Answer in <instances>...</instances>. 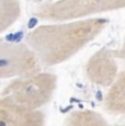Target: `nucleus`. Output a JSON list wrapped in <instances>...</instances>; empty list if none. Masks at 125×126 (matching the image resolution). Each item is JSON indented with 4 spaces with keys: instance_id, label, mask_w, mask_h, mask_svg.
Wrapping results in <instances>:
<instances>
[{
    "instance_id": "1",
    "label": "nucleus",
    "mask_w": 125,
    "mask_h": 126,
    "mask_svg": "<svg viewBox=\"0 0 125 126\" xmlns=\"http://www.w3.org/2000/svg\"><path fill=\"white\" fill-rule=\"evenodd\" d=\"M105 18L62 23L42 24L26 33L25 44L37 55L44 67H54L68 62L98 38L108 28Z\"/></svg>"
},
{
    "instance_id": "2",
    "label": "nucleus",
    "mask_w": 125,
    "mask_h": 126,
    "mask_svg": "<svg viewBox=\"0 0 125 126\" xmlns=\"http://www.w3.org/2000/svg\"><path fill=\"white\" fill-rule=\"evenodd\" d=\"M121 9H125V1L122 0H62L41 2L33 14L41 20L62 23L95 18L98 14Z\"/></svg>"
},
{
    "instance_id": "3",
    "label": "nucleus",
    "mask_w": 125,
    "mask_h": 126,
    "mask_svg": "<svg viewBox=\"0 0 125 126\" xmlns=\"http://www.w3.org/2000/svg\"><path fill=\"white\" fill-rule=\"evenodd\" d=\"M58 86L55 74L42 71L35 76L9 81L1 91V98L31 110H41L53 100Z\"/></svg>"
},
{
    "instance_id": "4",
    "label": "nucleus",
    "mask_w": 125,
    "mask_h": 126,
    "mask_svg": "<svg viewBox=\"0 0 125 126\" xmlns=\"http://www.w3.org/2000/svg\"><path fill=\"white\" fill-rule=\"evenodd\" d=\"M43 71L37 55L25 43L0 41V78L23 79Z\"/></svg>"
},
{
    "instance_id": "5",
    "label": "nucleus",
    "mask_w": 125,
    "mask_h": 126,
    "mask_svg": "<svg viewBox=\"0 0 125 126\" xmlns=\"http://www.w3.org/2000/svg\"><path fill=\"white\" fill-rule=\"evenodd\" d=\"M114 49L101 47L95 50L83 67L86 79L93 86L110 89L120 75Z\"/></svg>"
},
{
    "instance_id": "6",
    "label": "nucleus",
    "mask_w": 125,
    "mask_h": 126,
    "mask_svg": "<svg viewBox=\"0 0 125 126\" xmlns=\"http://www.w3.org/2000/svg\"><path fill=\"white\" fill-rule=\"evenodd\" d=\"M0 126H46L42 110H31L0 98Z\"/></svg>"
},
{
    "instance_id": "7",
    "label": "nucleus",
    "mask_w": 125,
    "mask_h": 126,
    "mask_svg": "<svg viewBox=\"0 0 125 126\" xmlns=\"http://www.w3.org/2000/svg\"><path fill=\"white\" fill-rule=\"evenodd\" d=\"M103 109L109 114L125 120V70L120 72L116 81L108 89Z\"/></svg>"
},
{
    "instance_id": "8",
    "label": "nucleus",
    "mask_w": 125,
    "mask_h": 126,
    "mask_svg": "<svg viewBox=\"0 0 125 126\" xmlns=\"http://www.w3.org/2000/svg\"><path fill=\"white\" fill-rule=\"evenodd\" d=\"M62 126H110L101 113L88 109L74 110L66 115Z\"/></svg>"
},
{
    "instance_id": "9",
    "label": "nucleus",
    "mask_w": 125,
    "mask_h": 126,
    "mask_svg": "<svg viewBox=\"0 0 125 126\" xmlns=\"http://www.w3.org/2000/svg\"><path fill=\"white\" fill-rule=\"evenodd\" d=\"M22 8L20 1L0 0V33L3 34L7 30L12 28L20 19Z\"/></svg>"
},
{
    "instance_id": "10",
    "label": "nucleus",
    "mask_w": 125,
    "mask_h": 126,
    "mask_svg": "<svg viewBox=\"0 0 125 126\" xmlns=\"http://www.w3.org/2000/svg\"><path fill=\"white\" fill-rule=\"evenodd\" d=\"M114 55L117 60H122V62L125 63V32H124L123 40H122L121 45H120L116 49H114Z\"/></svg>"
},
{
    "instance_id": "11",
    "label": "nucleus",
    "mask_w": 125,
    "mask_h": 126,
    "mask_svg": "<svg viewBox=\"0 0 125 126\" xmlns=\"http://www.w3.org/2000/svg\"><path fill=\"white\" fill-rule=\"evenodd\" d=\"M113 126H125V123H123V124H115Z\"/></svg>"
}]
</instances>
